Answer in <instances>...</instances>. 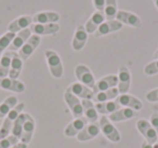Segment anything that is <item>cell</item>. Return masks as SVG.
Segmentation results:
<instances>
[{
	"instance_id": "35",
	"label": "cell",
	"mask_w": 158,
	"mask_h": 148,
	"mask_svg": "<svg viewBox=\"0 0 158 148\" xmlns=\"http://www.w3.org/2000/svg\"><path fill=\"white\" fill-rule=\"evenodd\" d=\"M144 74L147 76H154V75L158 74V60H154L151 63L145 65Z\"/></svg>"
},
{
	"instance_id": "36",
	"label": "cell",
	"mask_w": 158,
	"mask_h": 148,
	"mask_svg": "<svg viewBox=\"0 0 158 148\" xmlns=\"http://www.w3.org/2000/svg\"><path fill=\"white\" fill-rule=\"evenodd\" d=\"M145 97L148 102L151 103H156L158 102V88L156 89H153L151 91H148L146 94H145Z\"/></svg>"
},
{
	"instance_id": "30",
	"label": "cell",
	"mask_w": 158,
	"mask_h": 148,
	"mask_svg": "<svg viewBox=\"0 0 158 148\" xmlns=\"http://www.w3.org/2000/svg\"><path fill=\"white\" fill-rule=\"evenodd\" d=\"M19 104V100L15 95H10L0 103V118L7 117V115Z\"/></svg>"
},
{
	"instance_id": "44",
	"label": "cell",
	"mask_w": 158,
	"mask_h": 148,
	"mask_svg": "<svg viewBox=\"0 0 158 148\" xmlns=\"http://www.w3.org/2000/svg\"><path fill=\"white\" fill-rule=\"evenodd\" d=\"M1 54H2V53H0V59H1Z\"/></svg>"
},
{
	"instance_id": "7",
	"label": "cell",
	"mask_w": 158,
	"mask_h": 148,
	"mask_svg": "<svg viewBox=\"0 0 158 148\" xmlns=\"http://www.w3.org/2000/svg\"><path fill=\"white\" fill-rule=\"evenodd\" d=\"M40 42H41V37L38 35H31L29 37V39L26 41V43L19 50V56L22 59L23 62L27 61L29 57L31 56L34 52L37 50V48L39 47Z\"/></svg>"
},
{
	"instance_id": "3",
	"label": "cell",
	"mask_w": 158,
	"mask_h": 148,
	"mask_svg": "<svg viewBox=\"0 0 158 148\" xmlns=\"http://www.w3.org/2000/svg\"><path fill=\"white\" fill-rule=\"evenodd\" d=\"M100 131L102 132V134L108 139V141L113 142V143H118L120 141L121 136L119 133L118 129L113 124V122L108 119L106 116H102V118L100 119L99 122Z\"/></svg>"
},
{
	"instance_id": "41",
	"label": "cell",
	"mask_w": 158,
	"mask_h": 148,
	"mask_svg": "<svg viewBox=\"0 0 158 148\" xmlns=\"http://www.w3.org/2000/svg\"><path fill=\"white\" fill-rule=\"evenodd\" d=\"M153 56H154V59H155V60H158V49L155 51V52H154V55H153Z\"/></svg>"
},
{
	"instance_id": "19",
	"label": "cell",
	"mask_w": 158,
	"mask_h": 148,
	"mask_svg": "<svg viewBox=\"0 0 158 148\" xmlns=\"http://www.w3.org/2000/svg\"><path fill=\"white\" fill-rule=\"evenodd\" d=\"M60 21V14L55 11H40L33 15L34 24H50Z\"/></svg>"
},
{
	"instance_id": "24",
	"label": "cell",
	"mask_w": 158,
	"mask_h": 148,
	"mask_svg": "<svg viewBox=\"0 0 158 148\" xmlns=\"http://www.w3.org/2000/svg\"><path fill=\"white\" fill-rule=\"evenodd\" d=\"M82 109H84V117L90 123H95L99 118V113L95 108V104L92 100H81Z\"/></svg>"
},
{
	"instance_id": "2",
	"label": "cell",
	"mask_w": 158,
	"mask_h": 148,
	"mask_svg": "<svg viewBox=\"0 0 158 148\" xmlns=\"http://www.w3.org/2000/svg\"><path fill=\"white\" fill-rule=\"evenodd\" d=\"M25 107V104L22 102H19V104L10 111L7 115V117H5L2 124L0 125V139L5 138V137L9 136L10 133L12 131V126H13L14 121L16 120V118L23 113V109Z\"/></svg>"
},
{
	"instance_id": "16",
	"label": "cell",
	"mask_w": 158,
	"mask_h": 148,
	"mask_svg": "<svg viewBox=\"0 0 158 148\" xmlns=\"http://www.w3.org/2000/svg\"><path fill=\"white\" fill-rule=\"evenodd\" d=\"M117 85H118V76L117 75H106V76L100 78L95 82L93 92L95 94L98 92H102L105 91V90L112 89V88H116Z\"/></svg>"
},
{
	"instance_id": "23",
	"label": "cell",
	"mask_w": 158,
	"mask_h": 148,
	"mask_svg": "<svg viewBox=\"0 0 158 148\" xmlns=\"http://www.w3.org/2000/svg\"><path fill=\"white\" fill-rule=\"evenodd\" d=\"M36 129V123L34 118L31 117L29 113L26 115V119H25V122L23 124V130H22V135H21L20 141L23 142V143L28 144L29 142L33 138L34 132H35Z\"/></svg>"
},
{
	"instance_id": "18",
	"label": "cell",
	"mask_w": 158,
	"mask_h": 148,
	"mask_svg": "<svg viewBox=\"0 0 158 148\" xmlns=\"http://www.w3.org/2000/svg\"><path fill=\"white\" fill-rule=\"evenodd\" d=\"M31 35H33V33H31V28L23 29V31L16 33L13 40H12L11 44H10V47L8 48V51H12V52L19 51L25 43H26V41L29 39V37H31Z\"/></svg>"
},
{
	"instance_id": "42",
	"label": "cell",
	"mask_w": 158,
	"mask_h": 148,
	"mask_svg": "<svg viewBox=\"0 0 158 148\" xmlns=\"http://www.w3.org/2000/svg\"><path fill=\"white\" fill-rule=\"evenodd\" d=\"M153 1H154V5H155L156 9L158 10V0H153Z\"/></svg>"
},
{
	"instance_id": "20",
	"label": "cell",
	"mask_w": 158,
	"mask_h": 148,
	"mask_svg": "<svg viewBox=\"0 0 158 148\" xmlns=\"http://www.w3.org/2000/svg\"><path fill=\"white\" fill-rule=\"evenodd\" d=\"M100 126H99V123H90L89 122L84 129H82L80 132L78 133L77 135V139L79 142H88V141H91L93 139L94 137H97L98 135L100 134Z\"/></svg>"
},
{
	"instance_id": "26",
	"label": "cell",
	"mask_w": 158,
	"mask_h": 148,
	"mask_svg": "<svg viewBox=\"0 0 158 148\" xmlns=\"http://www.w3.org/2000/svg\"><path fill=\"white\" fill-rule=\"evenodd\" d=\"M95 108H97L98 113L100 115H110V113H115L116 110L121 108L120 105L117 103L116 100L114 101H108V102H102V103H95Z\"/></svg>"
},
{
	"instance_id": "31",
	"label": "cell",
	"mask_w": 158,
	"mask_h": 148,
	"mask_svg": "<svg viewBox=\"0 0 158 148\" xmlns=\"http://www.w3.org/2000/svg\"><path fill=\"white\" fill-rule=\"evenodd\" d=\"M103 12L106 20H116V14L118 12L117 0H105V7Z\"/></svg>"
},
{
	"instance_id": "37",
	"label": "cell",
	"mask_w": 158,
	"mask_h": 148,
	"mask_svg": "<svg viewBox=\"0 0 158 148\" xmlns=\"http://www.w3.org/2000/svg\"><path fill=\"white\" fill-rule=\"evenodd\" d=\"M149 122H151L152 126L154 128V130L156 131L158 135V113H153L151 115V118H149Z\"/></svg>"
},
{
	"instance_id": "8",
	"label": "cell",
	"mask_w": 158,
	"mask_h": 148,
	"mask_svg": "<svg viewBox=\"0 0 158 148\" xmlns=\"http://www.w3.org/2000/svg\"><path fill=\"white\" fill-rule=\"evenodd\" d=\"M116 20L123 25H127L134 28H140L142 26V21L138 14L127 10H118L116 14Z\"/></svg>"
},
{
	"instance_id": "25",
	"label": "cell",
	"mask_w": 158,
	"mask_h": 148,
	"mask_svg": "<svg viewBox=\"0 0 158 148\" xmlns=\"http://www.w3.org/2000/svg\"><path fill=\"white\" fill-rule=\"evenodd\" d=\"M136 116L135 110L131 108H127V107H121L120 109L116 110L115 113L108 115V119L112 122H121V121H126V120L132 119Z\"/></svg>"
},
{
	"instance_id": "34",
	"label": "cell",
	"mask_w": 158,
	"mask_h": 148,
	"mask_svg": "<svg viewBox=\"0 0 158 148\" xmlns=\"http://www.w3.org/2000/svg\"><path fill=\"white\" fill-rule=\"evenodd\" d=\"M19 141H20L19 137L10 134L9 136L0 139V148H10V147H12V146L15 145V144H18Z\"/></svg>"
},
{
	"instance_id": "39",
	"label": "cell",
	"mask_w": 158,
	"mask_h": 148,
	"mask_svg": "<svg viewBox=\"0 0 158 148\" xmlns=\"http://www.w3.org/2000/svg\"><path fill=\"white\" fill-rule=\"evenodd\" d=\"M27 146H28V144L23 143V142H19L18 144H15V145L12 146V147H10V148H27Z\"/></svg>"
},
{
	"instance_id": "27",
	"label": "cell",
	"mask_w": 158,
	"mask_h": 148,
	"mask_svg": "<svg viewBox=\"0 0 158 148\" xmlns=\"http://www.w3.org/2000/svg\"><path fill=\"white\" fill-rule=\"evenodd\" d=\"M13 55L14 52H12V51L3 52L1 55V59H0V79L7 78L9 76L10 66H11Z\"/></svg>"
},
{
	"instance_id": "11",
	"label": "cell",
	"mask_w": 158,
	"mask_h": 148,
	"mask_svg": "<svg viewBox=\"0 0 158 148\" xmlns=\"http://www.w3.org/2000/svg\"><path fill=\"white\" fill-rule=\"evenodd\" d=\"M31 31L34 35L38 36H53L56 35L60 31L59 23H50V24H31Z\"/></svg>"
},
{
	"instance_id": "6",
	"label": "cell",
	"mask_w": 158,
	"mask_h": 148,
	"mask_svg": "<svg viewBox=\"0 0 158 148\" xmlns=\"http://www.w3.org/2000/svg\"><path fill=\"white\" fill-rule=\"evenodd\" d=\"M64 101H65L66 105L68 106V108L72 111L73 116L75 118L84 117V109H82L81 100L77 97L76 95H74L68 89H66V91L64 92Z\"/></svg>"
},
{
	"instance_id": "4",
	"label": "cell",
	"mask_w": 158,
	"mask_h": 148,
	"mask_svg": "<svg viewBox=\"0 0 158 148\" xmlns=\"http://www.w3.org/2000/svg\"><path fill=\"white\" fill-rule=\"evenodd\" d=\"M75 77L78 80V82L82 83V84L87 85L88 88L93 90L95 85V80L94 75L91 72V69L85 64H78L75 67Z\"/></svg>"
},
{
	"instance_id": "38",
	"label": "cell",
	"mask_w": 158,
	"mask_h": 148,
	"mask_svg": "<svg viewBox=\"0 0 158 148\" xmlns=\"http://www.w3.org/2000/svg\"><path fill=\"white\" fill-rule=\"evenodd\" d=\"M93 7H94L95 11H104V7H105V0H92Z\"/></svg>"
},
{
	"instance_id": "14",
	"label": "cell",
	"mask_w": 158,
	"mask_h": 148,
	"mask_svg": "<svg viewBox=\"0 0 158 148\" xmlns=\"http://www.w3.org/2000/svg\"><path fill=\"white\" fill-rule=\"evenodd\" d=\"M117 103L120 105L121 107H127V108H131L133 110H141L143 107V103L141 100H139L136 96L132 95V94L126 93V94H119L118 97L116 98Z\"/></svg>"
},
{
	"instance_id": "43",
	"label": "cell",
	"mask_w": 158,
	"mask_h": 148,
	"mask_svg": "<svg viewBox=\"0 0 158 148\" xmlns=\"http://www.w3.org/2000/svg\"><path fill=\"white\" fill-rule=\"evenodd\" d=\"M153 148H158V143H155L153 145Z\"/></svg>"
},
{
	"instance_id": "9",
	"label": "cell",
	"mask_w": 158,
	"mask_h": 148,
	"mask_svg": "<svg viewBox=\"0 0 158 148\" xmlns=\"http://www.w3.org/2000/svg\"><path fill=\"white\" fill-rule=\"evenodd\" d=\"M118 91L119 94H126L131 87V72L126 65H123L118 69Z\"/></svg>"
},
{
	"instance_id": "40",
	"label": "cell",
	"mask_w": 158,
	"mask_h": 148,
	"mask_svg": "<svg viewBox=\"0 0 158 148\" xmlns=\"http://www.w3.org/2000/svg\"><path fill=\"white\" fill-rule=\"evenodd\" d=\"M141 148H153V145H151V144H148L146 141H144L142 143V145H141Z\"/></svg>"
},
{
	"instance_id": "10",
	"label": "cell",
	"mask_w": 158,
	"mask_h": 148,
	"mask_svg": "<svg viewBox=\"0 0 158 148\" xmlns=\"http://www.w3.org/2000/svg\"><path fill=\"white\" fill-rule=\"evenodd\" d=\"M123 25L120 22H118L117 20H105L100 25V27L97 29V31L93 35H94L95 38L103 37V36L110 35L112 33L120 31L123 28Z\"/></svg>"
},
{
	"instance_id": "13",
	"label": "cell",
	"mask_w": 158,
	"mask_h": 148,
	"mask_svg": "<svg viewBox=\"0 0 158 148\" xmlns=\"http://www.w3.org/2000/svg\"><path fill=\"white\" fill-rule=\"evenodd\" d=\"M88 35L89 34L87 33L85 25H78L72 40V48L75 51H81L88 41Z\"/></svg>"
},
{
	"instance_id": "17",
	"label": "cell",
	"mask_w": 158,
	"mask_h": 148,
	"mask_svg": "<svg viewBox=\"0 0 158 148\" xmlns=\"http://www.w3.org/2000/svg\"><path fill=\"white\" fill-rule=\"evenodd\" d=\"M0 89L15 92V93H23L26 90V85L19 79H11L7 77V78L0 79Z\"/></svg>"
},
{
	"instance_id": "15",
	"label": "cell",
	"mask_w": 158,
	"mask_h": 148,
	"mask_svg": "<svg viewBox=\"0 0 158 148\" xmlns=\"http://www.w3.org/2000/svg\"><path fill=\"white\" fill-rule=\"evenodd\" d=\"M31 24H33V16L21 15L8 24L7 31H11V33L16 34L19 31H23V29L29 28Z\"/></svg>"
},
{
	"instance_id": "33",
	"label": "cell",
	"mask_w": 158,
	"mask_h": 148,
	"mask_svg": "<svg viewBox=\"0 0 158 148\" xmlns=\"http://www.w3.org/2000/svg\"><path fill=\"white\" fill-rule=\"evenodd\" d=\"M15 34L11 31H7L2 36H0V53H3L11 44Z\"/></svg>"
},
{
	"instance_id": "21",
	"label": "cell",
	"mask_w": 158,
	"mask_h": 148,
	"mask_svg": "<svg viewBox=\"0 0 158 148\" xmlns=\"http://www.w3.org/2000/svg\"><path fill=\"white\" fill-rule=\"evenodd\" d=\"M88 124V120L85 117L80 118H75L70 123L66 125L65 130H64V134L67 137H74L77 136L78 133Z\"/></svg>"
},
{
	"instance_id": "28",
	"label": "cell",
	"mask_w": 158,
	"mask_h": 148,
	"mask_svg": "<svg viewBox=\"0 0 158 148\" xmlns=\"http://www.w3.org/2000/svg\"><path fill=\"white\" fill-rule=\"evenodd\" d=\"M119 91L118 88H112V89L105 90V91L98 92L94 95V101L95 103H102V102H108V101H114L118 97Z\"/></svg>"
},
{
	"instance_id": "22",
	"label": "cell",
	"mask_w": 158,
	"mask_h": 148,
	"mask_svg": "<svg viewBox=\"0 0 158 148\" xmlns=\"http://www.w3.org/2000/svg\"><path fill=\"white\" fill-rule=\"evenodd\" d=\"M105 15L104 12L102 11H94L91 14L90 18L87 20L86 24H85V28H86L88 34H94L97 29L100 27V25L105 21Z\"/></svg>"
},
{
	"instance_id": "29",
	"label": "cell",
	"mask_w": 158,
	"mask_h": 148,
	"mask_svg": "<svg viewBox=\"0 0 158 148\" xmlns=\"http://www.w3.org/2000/svg\"><path fill=\"white\" fill-rule=\"evenodd\" d=\"M23 63L20 56H19V53L14 52V55L12 57V62H11V66H10V72H9V78L11 79H19L21 72L23 69Z\"/></svg>"
},
{
	"instance_id": "12",
	"label": "cell",
	"mask_w": 158,
	"mask_h": 148,
	"mask_svg": "<svg viewBox=\"0 0 158 148\" xmlns=\"http://www.w3.org/2000/svg\"><path fill=\"white\" fill-rule=\"evenodd\" d=\"M74 95H76L80 100H92L94 98V92L92 89L88 88L87 85L82 84L80 82H73L69 87L67 88Z\"/></svg>"
},
{
	"instance_id": "1",
	"label": "cell",
	"mask_w": 158,
	"mask_h": 148,
	"mask_svg": "<svg viewBox=\"0 0 158 148\" xmlns=\"http://www.w3.org/2000/svg\"><path fill=\"white\" fill-rule=\"evenodd\" d=\"M44 57H46L51 76L56 79L62 78L64 74V66L59 53L54 50H46L44 51Z\"/></svg>"
},
{
	"instance_id": "32",
	"label": "cell",
	"mask_w": 158,
	"mask_h": 148,
	"mask_svg": "<svg viewBox=\"0 0 158 148\" xmlns=\"http://www.w3.org/2000/svg\"><path fill=\"white\" fill-rule=\"evenodd\" d=\"M26 115L27 113H22L16 120L14 121L13 126H12V131H11V134L14 135V136L19 137L21 138V135H22V130H23V124L25 122V119H26Z\"/></svg>"
},
{
	"instance_id": "5",
	"label": "cell",
	"mask_w": 158,
	"mask_h": 148,
	"mask_svg": "<svg viewBox=\"0 0 158 148\" xmlns=\"http://www.w3.org/2000/svg\"><path fill=\"white\" fill-rule=\"evenodd\" d=\"M136 129L138 131L143 135V137L145 138V141L151 145H154L155 143H157L158 135L156 133V131L154 130V128L152 126L151 122L146 119H139L136 121Z\"/></svg>"
}]
</instances>
